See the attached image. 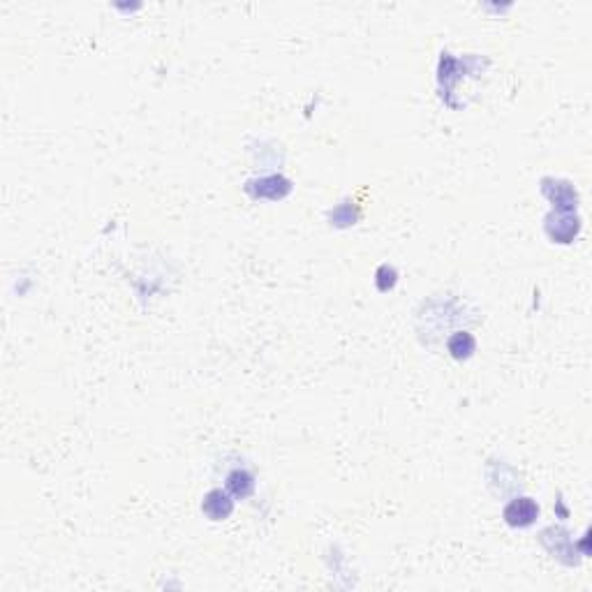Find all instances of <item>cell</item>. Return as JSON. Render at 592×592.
<instances>
[{
	"instance_id": "obj_4",
	"label": "cell",
	"mask_w": 592,
	"mask_h": 592,
	"mask_svg": "<svg viewBox=\"0 0 592 592\" xmlns=\"http://www.w3.org/2000/svg\"><path fill=\"white\" fill-rule=\"evenodd\" d=\"M227 486H230V490H234L236 495H248L250 490H252V477L248 475V472H232L230 479H227Z\"/></svg>"
},
{
	"instance_id": "obj_2",
	"label": "cell",
	"mask_w": 592,
	"mask_h": 592,
	"mask_svg": "<svg viewBox=\"0 0 592 592\" xmlns=\"http://www.w3.org/2000/svg\"><path fill=\"white\" fill-rule=\"evenodd\" d=\"M204 511L211 516L213 521H223L232 514V500L230 495L223 493V490H211V493L204 497Z\"/></svg>"
},
{
	"instance_id": "obj_3",
	"label": "cell",
	"mask_w": 592,
	"mask_h": 592,
	"mask_svg": "<svg viewBox=\"0 0 592 592\" xmlns=\"http://www.w3.org/2000/svg\"><path fill=\"white\" fill-rule=\"evenodd\" d=\"M446 348H449L454 359H468L475 352V338H472V333H465V331L454 333L449 338V343H446Z\"/></svg>"
},
{
	"instance_id": "obj_1",
	"label": "cell",
	"mask_w": 592,
	"mask_h": 592,
	"mask_svg": "<svg viewBox=\"0 0 592 592\" xmlns=\"http://www.w3.org/2000/svg\"><path fill=\"white\" fill-rule=\"evenodd\" d=\"M539 519V504L530 497H519L507 504L504 509V521L514 528H528Z\"/></svg>"
}]
</instances>
